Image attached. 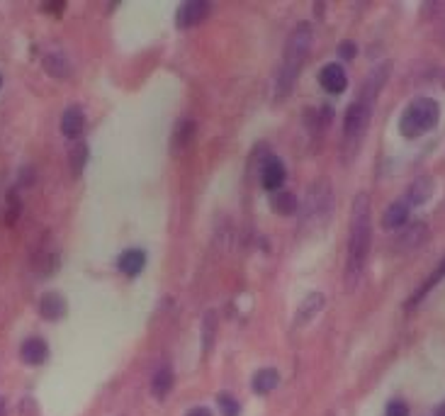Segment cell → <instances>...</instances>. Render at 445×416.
Wrapping results in <instances>:
<instances>
[{
  "label": "cell",
  "mask_w": 445,
  "mask_h": 416,
  "mask_svg": "<svg viewBox=\"0 0 445 416\" xmlns=\"http://www.w3.org/2000/svg\"><path fill=\"white\" fill-rule=\"evenodd\" d=\"M373 239V219H370V197L365 193L356 195L351 207V236H348V263H346V287L356 290L365 273Z\"/></svg>",
  "instance_id": "6da1fadb"
},
{
  "label": "cell",
  "mask_w": 445,
  "mask_h": 416,
  "mask_svg": "<svg viewBox=\"0 0 445 416\" xmlns=\"http://www.w3.org/2000/svg\"><path fill=\"white\" fill-rule=\"evenodd\" d=\"M385 78H387V66L380 68V71H373V76L365 81L363 91H360V98L348 108L346 122H343V136H346L348 151L358 149L360 139L365 136V129L370 124V115L375 110V100H378V93L382 88Z\"/></svg>",
  "instance_id": "7a4b0ae2"
},
{
  "label": "cell",
  "mask_w": 445,
  "mask_h": 416,
  "mask_svg": "<svg viewBox=\"0 0 445 416\" xmlns=\"http://www.w3.org/2000/svg\"><path fill=\"white\" fill-rule=\"evenodd\" d=\"M311 39H314V34H311L309 22H299L292 32H290L288 44H285L283 64H280V71H278V81H275V91H278L280 98L288 96L295 78L299 76V68L307 61V54H309Z\"/></svg>",
  "instance_id": "3957f363"
},
{
  "label": "cell",
  "mask_w": 445,
  "mask_h": 416,
  "mask_svg": "<svg viewBox=\"0 0 445 416\" xmlns=\"http://www.w3.org/2000/svg\"><path fill=\"white\" fill-rule=\"evenodd\" d=\"M438 119H441V105L433 98H418L401 115L399 131L406 139H416V136L426 134V131L436 127Z\"/></svg>",
  "instance_id": "277c9868"
},
{
  "label": "cell",
  "mask_w": 445,
  "mask_h": 416,
  "mask_svg": "<svg viewBox=\"0 0 445 416\" xmlns=\"http://www.w3.org/2000/svg\"><path fill=\"white\" fill-rule=\"evenodd\" d=\"M319 86L324 88L326 93L338 96V93H343L348 88L346 71H343L338 64H326L324 68H321V73H319Z\"/></svg>",
  "instance_id": "5b68a950"
},
{
  "label": "cell",
  "mask_w": 445,
  "mask_h": 416,
  "mask_svg": "<svg viewBox=\"0 0 445 416\" xmlns=\"http://www.w3.org/2000/svg\"><path fill=\"white\" fill-rule=\"evenodd\" d=\"M83 131H86V112H83V108L73 105L61 115V134L66 139H78Z\"/></svg>",
  "instance_id": "8992f818"
},
{
  "label": "cell",
  "mask_w": 445,
  "mask_h": 416,
  "mask_svg": "<svg viewBox=\"0 0 445 416\" xmlns=\"http://www.w3.org/2000/svg\"><path fill=\"white\" fill-rule=\"evenodd\" d=\"M285 176H288V173H285V163L280 159H268L266 166H263V171H261V183H263V188L270 190V195H273L283 188Z\"/></svg>",
  "instance_id": "52a82bcc"
},
{
  "label": "cell",
  "mask_w": 445,
  "mask_h": 416,
  "mask_svg": "<svg viewBox=\"0 0 445 416\" xmlns=\"http://www.w3.org/2000/svg\"><path fill=\"white\" fill-rule=\"evenodd\" d=\"M209 13V5L207 3H200V0H193V3H185L183 8L178 10V27H195L200 25Z\"/></svg>",
  "instance_id": "ba28073f"
},
{
  "label": "cell",
  "mask_w": 445,
  "mask_h": 416,
  "mask_svg": "<svg viewBox=\"0 0 445 416\" xmlns=\"http://www.w3.org/2000/svg\"><path fill=\"white\" fill-rule=\"evenodd\" d=\"M20 358H22L27 365H41V363L49 358V346H46L44 339L32 336V339H27L20 346Z\"/></svg>",
  "instance_id": "9c48e42d"
},
{
  "label": "cell",
  "mask_w": 445,
  "mask_h": 416,
  "mask_svg": "<svg viewBox=\"0 0 445 416\" xmlns=\"http://www.w3.org/2000/svg\"><path fill=\"white\" fill-rule=\"evenodd\" d=\"M39 314L46 321H59L61 317H66V299L56 292H46L39 299Z\"/></svg>",
  "instance_id": "30bf717a"
},
{
  "label": "cell",
  "mask_w": 445,
  "mask_h": 416,
  "mask_svg": "<svg viewBox=\"0 0 445 416\" xmlns=\"http://www.w3.org/2000/svg\"><path fill=\"white\" fill-rule=\"evenodd\" d=\"M331 207V190H328V183L319 181L314 188L309 190V200H307V212H328Z\"/></svg>",
  "instance_id": "8fae6325"
},
{
  "label": "cell",
  "mask_w": 445,
  "mask_h": 416,
  "mask_svg": "<svg viewBox=\"0 0 445 416\" xmlns=\"http://www.w3.org/2000/svg\"><path fill=\"white\" fill-rule=\"evenodd\" d=\"M195 134H198V124L193 119H180L176 124V131H173V151L183 154L185 149H190V144L195 141Z\"/></svg>",
  "instance_id": "7c38bea8"
},
{
  "label": "cell",
  "mask_w": 445,
  "mask_h": 416,
  "mask_svg": "<svg viewBox=\"0 0 445 416\" xmlns=\"http://www.w3.org/2000/svg\"><path fill=\"white\" fill-rule=\"evenodd\" d=\"M144 266H146V254L141 249H129L120 256V271L129 278L139 275L144 271Z\"/></svg>",
  "instance_id": "4fadbf2b"
},
{
  "label": "cell",
  "mask_w": 445,
  "mask_h": 416,
  "mask_svg": "<svg viewBox=\"0 0 445 416\" xmlns=\"http://www.w3.org/2000/svg\"><path fill=\"white\" fill-rule=\"evenodd\" d=\"M406 219H409V204H406V202H394V204H389V207L385 209L382 226L387 231H394V229H401V226L406 224Z\"/></svg>",
  "instance_id": "5bb4252c"
},
{
  "label": "cell",
  "mask_w": 445,
  "mask_h": 416,
  "mask_svg": "<svg viewBox=\"0 0 445 416\" xmlns=\"http://www.w3.org/2000/svg\"><path fill=\"white\" fill-rule=\"evenodd\" d=\"M321 307H324V294H321V292H311L309 297H307L304 302L299 304L295 321H297V324H307V321H311V319L316 317V314L321 312Z\"/></svg>",
  "instance_id": "9a60e30c"
},
{
  "label": "cell",
  "mask_w": 445,
  "mask_h": 416,
  "mask_svg": "<svg viewBox=\"0 0 445 416\" xmlns=\"http://www.w3.org/2000/svg\"><path fill=\"white\" fill-rule=\"evenodd\" d=\"M270 207H273V212L280 214V217H292L297 212V197L288 190H278L270 195Z\"/></svg>",
  "instance_id": "2e32d148"
},
{
  "label": "cell",
  "mask_w": 445,
  "mask_h": 416,
  "mask_svg": "<svg viewBox=\"0 0 445 416\" xmlns=\"http://www.w3.org/2000/svg\"><path fill=\"white\" fill-rule=\"evenodd\" d=\"M431 195H433V181H431V178H418V181H414L409 186V193H406L404 202L409 204V207H411V204L416 207V204L426 202Z\"/></svg>",
  "instance_id": "e0dca14e"
},
{
  "label": "cell",
  "mask_w": 445,
  "mask_h": 416,
  "mask_svg": "<svg viewBox=\"0 0 445 416\" xmlns=\"http://www.w3.org/2000/svg\"><path fill=\"white\" fill-rule=\"evenodd\" d=\"M171 389H173V370L168 365H161L151 380V394L156 399H163V397H168Z\"/></svg>",
  "instance_id": "ac0fdd59"
},
{
  "label": "cell",
  "mask_w": 445,
  "mask_h": 416,
  "mask_svg": "<svg viewBox=\"0 0 445 416\" xmlns=\"http://www.w3.org/2000/svg\"><path fill=\"white\" fill-rule=\"evenodd\" d=\"M278 382H280L278 370H273V368H263V370H258L256 375H253V392L268 394L278 387Z\"/></svg>",
  "instance_id": "d6986e66"
},
{
  "label": "cell",
  "mask_w": 445,
  "mask_h": 416,
  "mask_svg": "<svg viewBox=\"0 0 445 416\" xmlns=\"http://www.w3.org/2000/svg\"><path fill=\"white\" fill-rule=\"evenodd\" d=\"M41 64H44L46 73H49V76H54V78L71 76V64H68V59L63 54H59V51H51V54H46Z\"/></svg>",
  "instance_id": "ffe728a7"
},
{
  "label": "cell",
  "mask_w": 445,
  "mask_h": 416,
  "mask_svg": "<svg viewBox=\"0 0 445 416\" xmlns=\"http://www.w3.org/2000/svg\"><path fill=\"white\" fill-rule=\"evenodd\" d=\"M443 278H445V258H443V263H441V266L436 268V273H433V275H428V280L423 282V285L418 287V292L414 294V297L409 299V307H414V304H418V302H421V299L426 297V294L431 292V290L436 287L438 282L443 280Z\"/></svg>",
  "instance_id": "44dd1931"
},
{
  "label": "cell",
  "mask_w": 445,
  "mask_h": 416,
  "mask_svg": "<svg viewBox=\"0 0 445 416\" xmlns=\"http://www.w3.org/2000/svg\"><path fill=\"white\" fill-rule=\"evenodd\" d=\"M423 239H426V226H423V224H414L409 231H406L404 239L399 241V249H401V246H406V249H416V246L421 244Z\"/></svg>",
  "instance_id": "7402d4cb"
},
{
  "label": "cell",
  "mask_w": 445,
  "mask_h": 416,
  "mask_svg": "<svg viewBox=\"0 0 445 416\" xmlns=\"http://www.w3.org/2000/svg\"><path fill=\"white\" fill-rule=\"evenodd\" d=\"M86 161H88V146L86 144H76L71 149V168L76 173H81L83 166H86Z\"/></svg>",
  "instance_id": "603a6c76"
},
{
  "label": "cell",
  "mask_w": 445,
  "mask_h": 416,
  "mask_svg": "<svg viewBox=\"0 0 445 416\" xmlns=\"http://www.w3.org/2000/svg\"><path fill=\"white\" fill-rule=\"evenodd\" d=\"M217 404H219V409L224 416H238V402L231 397V394H219V397H217Z\"/></svg>",
  "instance_id": "cb8c5ba5"
},
{
  "label": "cell",
  "mask_w": 445,
  "mask_h": 416,
  "mask_svg": "<svg viewBox=\"0 0 445 416\" xmlns=\"http://www.w3.org/2000/svg\"><path fill=\"white\" fill-rule=\"evenodd\" d=\"M387 416H409V407H406L404 402H399V399H394V402H389V407H387Z\"/></svg>",
  "instance_id": "d4e9b609"
},
{
  "label": "cell",
  "mask_w": 445,
  "mask_h": 416,
  "mask_svg": "<svg viewBox=\"0 0 445 416\" xmlns=\"http://www.w3.org/2000/svg\"><path fill=\"white\" fill-rule=\"evenodd\" d=\"M358 51V46L353 44V41H341V46H338V54L343 56V59H353Z\"/></svg>",
  "instance_id": "484cf974"
},
{
  "label": "cell",
  "mask_w": 445,
  "mask_h": 416,
  "mask_svg": "<svg viewBox=\"0 0 445 416\" xmlns=\"http://www.w3.org/2000/svg\"><path fill=\"white\" fill-rule=\"evenodd\" d=\"M41 10H51V13H63L66 10V3H44Z\"/></svg>",
  "instance_id": "4316f807"
},
{
  "label": "cell",
  "mask_w": 445,
  "mask_h": 416,
  "mask_svg": "<svg viewBox=\"0 0 445 416\" xmlns=\"http://www.w3.org/2000/svg\"><path fill=\"white\" fill-rule=\"evenodd\" d=\"M185 416H212L209 409H205V407H195V409H190Z\"/></svg>",
  "instance_id": "83f0119b"
},
{
  "label": "cell",
  "mask_w": 445,
  "mask_h": 416,
  "mask_svg": "<svg viewBox=\"0 0 445 416\" xmlns=\"http://www.w3.org/2000/svg\"><path fill=\"white\" fill-rule=\"evenodd\" d=\"M436 416H445V402L441 404V407H438V412H436Z\"/></svg>",
  "instance_id": "f1b7e54d"
}]
</instances>
